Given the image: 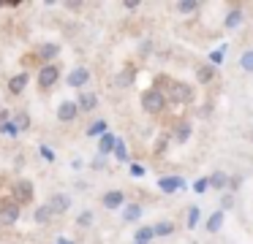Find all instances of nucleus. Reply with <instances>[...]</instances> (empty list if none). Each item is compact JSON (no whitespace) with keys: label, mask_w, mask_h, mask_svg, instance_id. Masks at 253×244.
I'll use <instances>...</instances> for the list:
<instances>
[{"label":"nucleus","mask_w":253,"mask_h":244,"mask_svg":"<svg viewBox=\"0 0 253 244\" xmlns=\"http://www.w3.org/2000/svg\"><path fill=\"white\" fill-rule=\"evenodd\" d=\"M240 68H242V70H248V73L253 70V49L242 52V57H240Z\"/></svg>","instance_id":"4be33fe9"},{"label":"nucleus","mask_w":253,"mask_h":244,"mask_svg":"<svg viewBox=\"0 0 253 244\" xmlns=\"http://www.w3.org/2000/svg\"><path fill=\"white\" fill-rule=\"evenodd\" d=\"M223 57H226V43H223V46H218L215 52H210V65H220V63H223Z\"/></svg>","instance_id":"b1692460"},{"label":"nucleus","mask_w":253,"mask_h":244,"mask_svg":"<svg viewBox=\"0 0 253 244\" xmlns=\"http://www.w3.org/2000/svg\"><path fill=\"white\" fill-rule=\"evenodd\" d=\"M207 187H210V179H196V182H193V190H196L199 195L207 193Z\"/></svg>","instance_id":"2f4dec72"},{"label":"nucleus","mask_w":253,"mask_h":244,"mask_svg":"<svg viewBox=\"0 0 253 244\" xmlns=\"http://www.w3.org/2000/svg\"><path fill=\"white\" fill-rule=\"evenodd\" d=\"M142 106H144V111H147V114H158L161 108L166 106V95L158 90V87H153V90H147L142 95Z\"/></svg>","instance_id":"f257e3e1"},{"label":"nucleus","mask_w":253,"mask_h":244,"mask_svg":"<svg viewBox=\"0 0 253 244\" xmlns=\"http://www.w3.org/2000/svg\"><path fill=\"white\" fill-rule=\"evenodd\" d=\"M223 25H226V27H240V25H242V11H240V8H231L229 14H226Z\"/></svg>","instance_id":"a211bd4d"},{"label":"nucleus","mask_w":253,"mask_h":244,"mask_svg":"<svg viewBox=\"0 0 253 244\" xmlns=\"http://www.w3.org/2000/svg\"><path fill=\"white\" fill-rule=\"evenodd\" d=\"M158 187L164 190V193H177V190H185V179L182 176H161Z\"/></svg>","instance_id":"20e7f679"},{"label":"nucleus","mask_w":253,"mask_h":244,"mask_svg":"<svg viewBox=\"0 0 253 244\" xmlns=\"http://www.w3.org/2000/svg\"><path fill=\"white\" fill-rule=\"evenodd\" d=\"M106 128H109V125H106L104 119H98V122H93V125L87 128V136H101V139H104V136H106Z\"/></svg>","instance_id":"412c9836"},{"label":"nucleus","mask_w":253,"mask_h":244,"mask_svg":"<svg viewBox=\"0 0 253 244\" xmlns=\"http://www.w3.org/2000/svg\"><path fill=\"white\" fill-rule=\"evenodd\" d=\"M115 155H117V160H128V149L120 139H117V144H115Z\"/></svg>","instance_id":"c756f323"},{"label":"nucleus","mask_w":253,"mask_h":244,"mask_svg":"<svg viewBox=\"0 0 253 244\" xmlns=\"http://www.w3.org/2000/svg\"><path fill=\"white\" fill-rule=\"evenodd\" d=\"M57 79H60V68H57L55 63L44 65V68L39 70V87L41 90H49L52 84H57Z\"/></svg>","instance_id":"f03ea898"},{"label":"nucleus","mask_w":253,"mask_h":244,"mask_svg":"<svg viewBox=\"0 0 253 244\" xmlns=\"http://www.w3.org/2000/svg\"><path fill=\"white\" fill-rule=\"evenodd\" d=\"M153 228H155V236H169V233L174 231V225H171V222H166V220L164 222H155Z\"/></svg>","instance_id":"393cba45"},{"label":"nucleus","mask_w":253,"mask_h":244,"mask_svg":"<svg viewBox=\"0 0 253 244\" xmlns=\"http://www.w3.org/2000/svg\"><path fill=\"white\" fill-rule=\"evenodd\" d=\"M57 54H60V46H57V43H41L39 46V57L44 60L46 65H52V60H55Z\"/></svg>","instance_id":"0eeeda50"},{"label":"nucleus","mask_w":253,"mask_h":244,"mask_svg":"<svg viewBox=\"0 0 253 244\" xmlns=\"http://www.w3.org/2000/svg\"><path fill=\"white\" fill-rule=\"evenodd\" d=\"M171 98H174V101H182V103H188V101H191V98H193V90H191V87H174V90H171Z\"/></svg>","instance_id":"f3484780"},{"label":"nucleus","mask_w":253,"mask_h":244,"mask_svg":"<svg viewBox=\"0 0 253 244\" xmlns=\"http://www.w3.org/2000/svg\"><path fill=\"white\" fill-rule=\"evenodd\" d=\"M196 76H199V81H210V79H212V65H202V68H199L196 70Z\"/></svg>","instance_id":"c85d7f7f"},{"label":"nucleus","mask_w":253,"mask_h":244,"mask_svg":"<svg viewBox=\"0 0 253 244\" xmlns=\"http://www.w3.org/2000/svg\"><path fill=\"white\" fill-rule=\"evenodd\" d=\"M49 206H52V211H55V214H63V211L71 206V198H68V195H63V193H55V195H52V201H49Z\"/></svg>","instance_id":"9d476101"},{"label":"nucleus","mask_w":253,"mask_h":244,"mask_svg":"<svg viewBox=\"0 0 253 244\" xmlns=\"http://www.w3.org/2000/svg\"><path fill=\"white\" fill-rule=\"evenodd\" d=\"M199 214H202L199 206H191V209H188V228H196L199 225Z\"/></svg>","instance_id":"cd10ccee"},{"label":"nucleus","mask_w":253,"mask_h":244,"mask_svg":"<svg viewBox=\"0 0 253 244\" xmlns=\"http://www.w3.org/2000/svg\"><path fill=\"white\" fill-rule=\"evenodd\" d=\"M115 144H117V139H115L112 133H106L104 139H101V144H98V146H101L98 152H101V155H106V152H112V149H115Z\"/></svg>","instance_id":"aec40b11"},{"label":"nucleus","mask_w":253,"mask_h":244,"mask_svg":"<svg viewBox=\"0 0 253 244\" xmlns=\"http://www.w3.org/2000/svg\"><path fill=\"white\" fill-rule=\"evenodd\" d=\"M77 222L82 228H87V225H93V211H82V214L77 217Z\"/></svg>","instance_id":"7c9ffc66"},{"label":"nucleus","mask_w":253,"mask_h":244,"mask_svg":"<svg viewBox=\"0 0 253 244\" xmlns=\"http://www.w3.org/2000/svg\"><path fill=\"white\" fill-rule=\"evenodd\" d=\"M223 209H218V211H212L210 214V220H207V233H218L220 228H223Z\"/></svg>","instance_id":"9b49d317"},{"label":"nucleus","mask_w":253,"mask_h":244,"mask_svg":"<svg viewBox=\"0 0 253 244\" xmlns=\"http://www.w3.org/2000/svg\"><path fill=\"white\" fill-rule=\"evenodd\" d=\"M77 114H79L77 101H63L60 106H57V119H60V122H74Z\"/></svg>","instance_id":"7ed1b4c3"},{"label":"nucleus","mask_w":253,"mask_h":244,"mask_svg":"<svg viewBox=\"0 0 253 244\" xmlns=\"http://www.w3.org/2000/svg\"><path fill=\"white\" fill-rule=\"evenodd\" d=\"M133 244H139V242H133Z\"/></svg>","instance_id":"f704fd0d"},{"label":"nucleus","mask_w":253,"mask_h":244,"mask_svg":"<svg viewBox=\"0 0 253 244\" xmlns=\"http://www.w3.org/2000/svg\"><path fill=\"white\" fill-rule=\"evenodd\" d=\"M14 125H17V130H28L30 128V117L25 111H19L17 117H14Z\"/></svg>","instance_id":"a878e982"},{"label":"nucleus","mask_w":253,"mask_h":244,"mask_svg":"<svg viewBox=\"0 0 253 244\" xmlns=\"http://www.w3.org/2000/svg\"><path fill=\"white\" fill-rule=\"evenodd\" d=\"M52 214H55V211H52V206L49 204H44V206H39V209H36V222H39V225H44V222H49L52 220Z\"/></svg>","instance_id":"dca6fc26"},{"label":"nucleus","mask_w":253,"mask_h":244,"mask_svg":"<svg viewBox=\"0 0 253 244\" xmlns=\"http://www.w3.org/2000/svg\"><path fill=\"white\" fill-rule=\"evenodd\" d=\"M188 139H191V125H188V122L177 125V130H174V141H180V144H185Z\"/></svg>","instance_id":"6ab92c4d"},{"label":"nucleus","mask_w":253,"mask_h":244,"mask_svg":"<svg viewBox=\"0 0 253 244\" xmlns=\"http://www.w3.org/2000/svg\"><path fill=\"white\" fill-rule=\"evenodd\" d=\"M17 193H19V201H30L33 198V182H30V179H19Z\"/></svg>","instance_id":"4468645a"},{"label":"nucleus","mask_w":253,"mask_h":244,"mask_svg":"<svg viewBox=\"0 0 253 244\" xmlns=\"http://www.w3.org/2000/svg\"><path fill=\"white\" fill-rule=\"evenodd\" d=\"M19 220V204H3L0 206V222L3 225H14Z\"/></svg>","instance_id":"39448f33"},{"label":"nucleus","mask_w":253,"mask_h":244,"mask_svg":"<svg viewBox=\"0 0 253 244\" xmlns=\"http://www.w3.org/2000/svg\"><path fill=\"white\" fill-rule=\"evenodd\" d=\"M77 106H79V111H93V108L98 106V95H95V92H82Z\"/></svg>","instance_id":"1a4fd4ad"},{"label":"nucleus","mask_w":253,"mask_h":244,"mask_svg":"<svg viewBox=\"0 0 253 244\" xmlns=\"http://www.w3.org/2000/svg\"><path fill=\"white\" fill-rule=\"evenodd\" d=\"M25 84H28V73H17L8 79V92H14V95H19V92L25 90Z\"/></svg>","instance_id":"f8f14e48"},{"label":"nucleus","mask_w":253,"mask_h":244,"mask_svg":"<svg viewBox=\"0 0 253 244\" xmlns=\"http://www.w3.org/2000/svg\"><path fill=\"white\" fill-rule=\"evenodd\" d=\"M144 174H147V171H144V166H139V163H133V166H131V176H144Z\"/></svg>","instance_id":"72a5a7b5"},{"label":"nucleus","mask_w":253,"mask_h":244,"mask_svg":"<svg viewBox=\"0 0 253 244\" xmlns=\"http://www.w3.org/2000/svg\"><path fill=\"white\" fill-rule=\"evenodd\" d=\"M101 204H104L106 209H120V206L126 204V195H123V190H109V193H104Z\"/></svg>","instance_id":"423d86ee"},{"label":"nucleus","mask_w":253,"mask_h":244,"mask_svg":"<svg viewBox=\"0 0 253 244\" xmlns=\"http://www.w3.org/2000/svg\"><path fill=\"white\" fill-rule=\"evenodd\" d=\"M155 239V228L153 225H144V228H139L136 233H133V242H139V244H150Z\"/></svg>","instance_id":"ddd939ff"},{"label":"nucleus","mask_w":253,"mask_h":244,"mask_svg":"<svg viewBox=\"0 0 253 244\" xmlns=\"http://www.w3.org/2000/svg\"><path fill=\"white\" fill-rule=\"evenodd\" d=\"M231 206H234V195H229V193H226L223 198H220V209L226 211V209H231Z\"/></svg>","instance_id":"473e14b6"},{"label":"nucleus","mask_w":253,"mask_h":244,"mask_svg":"<svg viewBox=\"0 0 253 244\" xmlns=\"http://www.w3.org/2000/svg\"><path fill=\"white\" fill-rule=\"evenodd\" d=\"M90 81V70L87 68H74L71 73H68V84L71 87H82Z\"/></svg>","instance_id":"6e6552de"},{"label":"nucleus","mask_w":253,"mask_h":244,"mask_svg":"<svg viewBox=\"0 0 253 244\" xmlns=\"http://www.w3.org/2000/svg\"><path fill=\"white\" fill-rule=\"evenodd\" d=\"M210 184L212 187H218V190H223L226 184H229V179H226V174H220V171H215L212 176H210Z\"/></svg>","instance_id":"5701e85b"},{"label":"nucleus","mask_w":253,"mask_h":244,"mask_svg":"<svg viewBox=\"0 0 253 244\" xmlns=\"http://www.w3.org/2000/svg\"><path fill=\"white\" fill-rule=\"evenodd\" d=\"M196 8H199V3H193V0H182V3H177V11H180V14H193Z\"/></svg>","instance_id":"bb28decb"},{"label":"nucleus","mask_w":253,"mask_h":244,"mask_svg":"<svg viewBox=\"0 0 253 244\" xmlns=\"http://www.w3.org/2000/svg\"><path fill=\"white\" fill-rule=\"evenodd\" d=\"M139 217H142V206L139 204H128L126 209H123V220L126 222H136Z\"/></svg>","instance_id":"2eb2a0df"}]
</instances>
